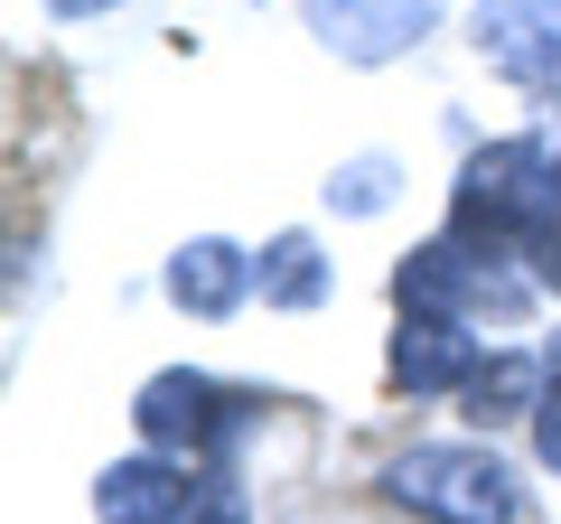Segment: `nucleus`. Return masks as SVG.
<instances>
[{"label": "nucleus", "instance_id": "nucleus-9", "mask_svg": "<svg viewBox=\"0 0 561 524\" xmlns=\"http://www.w3.org/2000/svg\"><path fill=\"white\" fill-rule=\"evenodd\" d=\"M187 524H243V505H225V497H216V505H197Z\"/></svg>", "mask_w": 561, "mask_h": 524}, {"label": "nucleus", "instance_id": "nucleus-5", "mask_svg": "<svg viewBox=\"0 0 561 524\" xmlns=\"http://www.w3.org/2000/svg\"><path fill=\"white\" fill-rule=\"evenodd\" d=\"M206 403H216V394H206L197 375H160L150 394H140V431H150V441H197Z\"/></svg>", "mask_w": 561, "mask_h": 524}, {"label": "nucleus", "instance_id": "nucleus-4", "mask_svg": "<svg viewBox=\"0 0 561 524\" xmlns=\"http://www.w3.org/2000/svg\"><path fill=\"white\" fill-rule=\"evenodd\" d=\"M393 375L402 384H449V375H468V338L449 319H421V328H402V346H393Z\"/></svg>", "mask_w": 561, "mask_h": 524}, {"label": "nucleus", "instance_id": "nucleus-6", "mask_svg": "<svg viewBox=\"0 0 561 524\" xmlns=\"http://www.w3.org/2000/svg\"><path fill=\"white\" fill-rule=\"evenodd\" d=\"M234 291H243V262L225 253V243H197V253L179 262V300L187 309H225Z\"/></svg>", "mask_w": 561, "mask_h": 524}, {"label": "nucleus", "instance_id": "nucleus-1", "mask_svg": "<svg viewBox=\"0 0 561 524\" xmlns=\"http://www.w3.org/2000/svg\"><path fill=\"white\" fill-rule=\"evenodd\" d=\"M393 505L421 524H515V478L486 449H412L393 459Z\"/></svg>", "mask_w": 561, "mask_h": 524}, {"label": "nucleus", "instance_id": "nucleus-7", "mask_svg": "<svg viewBox=\"0 0 561 524\" xmlns=\"http://www.w3.org/2000/svg\"><path fill=\"white\" fill-rule=\"evenodd\" d=\"M524 243H534V262H542V282H561V206H542V216L524 225Z\"/></svg>", "mask_w": 561, "mask_h": 524}, {"label": "nucleus", "instance_id": "nucleus-3", "mask_svg": "<svg viewBox=\"0 0 561 524\" xmlns=\"http://www.w3.org/2000/svg\"><path fill=\"white\" fill-rule=\"evenodd\" d=\"M552 375L534 356H496L486 375H468V422H515V412H542Z\"/></svg>", "mask_w": 561, "mask_h": 524}, {"label": "nucleus", "instance_id": "nucleus-8", "mask_svg": "<svg viewBox=\"0 0 561 524\" xmlns=\"http://www.w3.org/2000/svg\"><path fill=\"white\" fill-rule=\"evenodd\" d=\"M534 449H542V468H561V384L542 394V412H534Z\"/></svg>", "mask_w": 561, "mask_h": 524}, {"label": "nucleus", "instance_id": "nucleus-2", "mask_svg": "<svg viewBox=\"0 0 561 524\" xmlns=\"http://www.w3.org/2000/svg\"><path fill=\"white\" fill-rule=\"evenodd\" d=\"M103 524H187V478L169 459H122L103 478Z\"/></svg>", "mask_w": 561, "mask_h": 524}]
</instances>
